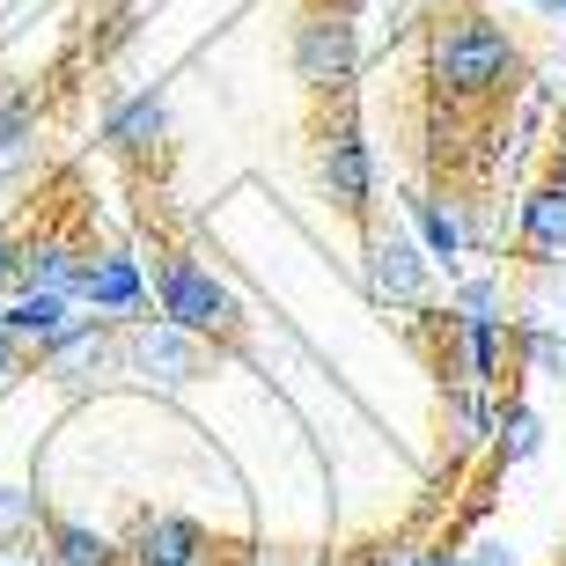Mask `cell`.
<instances>
[{
  "mask_svg": "<svg viewBox=\"0 0 566 566\" xmlns=\"http://www.w3.org/2000/svg\"><path fill=\"white\" fill-rule=\"evenodd\" d=\"M44 552H52V566H118V537L74 523V515H52L44 523Z\"/></svg>",
  "mask_w": 566,
  "mask_h": 566,
  "instance_id": "obj_17",
  "label": "cell"
},
{
  "mask_svg": "<svg viewBox=\"0 0 566 566\" xmlns=\"http://www.w3.org/2000/svg\"><path fill=\"white\" fill-rule=\"evenodd\" d=\"M449 324H507V287L493 273L457 280V294H449Z\"/></svg>",
  "mask_w": 566,
  "mask_h": 566,
  "instance_id": "obj_22",
  "label": "cell"
},
{
  "mask_svg": "<svg viewBox=\"0 0 566 566\" xmlns=\"http://www.w3.org/2000/svg\"><path fill=\"white\" fill-rule=\"evenodd\" d=\"M515 324H545V332H566V265H537L523 287V316Z\"/></svg>",
  "mask_w": 566,
  "mask_h": 566,
  "instance_id": "obj_21",
  "label": "cell"
},
{
  "mask_svg": "<svg viewBox=\"0 0 566 566\" xmlns=\"http://www.w3.org/2000/svg\"><path fill=\"white\" fill-rule=\"evenodd\" d=\"M530 8H545L552 22H566V0H530Z\"/></svg>",
  "mask_w": 566,
  "mask_h": 566,
  "instance_id": "obj_28",
  "label": "cell"
},
{
  "mask_svg": "<svg viewBox=\"0 0 566 566\" xmlns=\"http://www.w3.org/2000/svg\"><path fill=\"white\" fill-rule=\"evenodd\" d=\"M412 243H420L434 265H457L471 251V221H463L457 199H412Z\"/></svg>",
  "mask_w": 566,
  "mask_h": 566,
  "instance_id": "obj_16",
  "label": "cell"
},
{
  "mask_svg": "<svg viewBox=\"0 0 566 566\" xmlns=\"http://www.w3.org/2000/svg\"><path fill=\"white\" fill-rule=\"evenodd\" d=\"M457 566H523V552L507 545V537H479V545H463Z\"/></svg>",
  "mask_w": 566,
  "mask_h": 566,
  "instance_id": "obj_24",
  "label": "cell"
},
{
  "mask_svg": "<svg viewBox=\"0 0 566 566\" xmlns=\"http://www.w3.org/2000/svg\"><path fill=\"white\" fill-rule=\"evenodd\" d=\"M390 566H457V552L449 545H420V552H405V559H390Z\"/></svg>",
  "mask_w": 566,
  "mask_h": 566,
  "instance_id": "obj_25",
  "label": "cell"
},
{
  "mask_svg": "<svg viewBox=\"0 0 566 566\" xmlns=\"http://www.w3.org/2000/svg\"><path fill=\"white\" fill-rule=\"evenodd\" d=\"M316 185H324V199L338 213H354V221L376 207V147H368L360 118L346 111V96H338V111L316 133Z\"/></svg>",
  "mask_w": 566,
  "mask_h": 566,
  "instance_id": "obj_4",
  "label": "cell"
},
{
  "mask_svg": "<svg viewBox=\"0 0 566 566\" xmlns=\"http://www.w3.org/2000/svg\"><path fill=\"white\" fill-rule=\"evenodd\" d=\"M507 354L523 360L530 376H545V382H559V390H566V332H545V324H515V332H507Z\"/></svg>",
  "mask_w": 566,
  "mask_h": 566,
  "instance_id": "obj_20",
  "label": "cell"
},
{
  "mask_svg": "<svg viewBox=\"0 0 566 566\" xmlns=\"http://www.w3.org/2000/svg\"><path fill=\"white\" fill-rule=\"evenodd\" d=\"M38 360H44V376L66 382V390L111 382V376H118V332H111V324H96V316H82V324H74L66 338H52Z\"/></svg>",
  "mask_w": 566,
  "mask_h": 566,
  "instance_id": "obj_9",
  "label": "cell"
},
{
  "mask_svg": "<svg viewBox=\"0 0 566 566\" xmlns=\"http://www.w3.org/2000/svg\"><path fill=\"white\" fill-rule=\"evenodd\" d=\"M22 360H30V354H22V346H15V338H8V332H0V382H15V376H22Z\"/></svg>",
  "mask_w": 566,
  "mask_h": 566,
  "instance_id": "obj_26",
  "label": "cell"
},
{
  "mask_svg": "<svg viewBox=\"0 0 566 566\" xmlns=\"http://www.w3.org/2000/svg\"><path fill=\"white\" fill-rule=\"evenodd\" d=\"M441 420H449V449H457V457H471V449H485V441H493V420H501V412L485 405V390L457 382V390L441 398Z\"/></svg>",
  "mask_w": 566,
  "mask_h": 566,
  "instance_id": "obj_18",
  "label": "cell"
},
{
  "mask_svg": "<svg viewBox=\"0 0 566 566\" xmlns=\"http://www.w3.org/2000/svg\"><path fill=\"white\" fill-rule=\"evenodd\" d=\"M427 82H434L441 104H457V111L501 104L507 88L523 82V38L501 15H479V8L441 15L427 30Z\"/></svg>",
  "mask_w": 566,
  "mask_h": 566,
  "instance_id": "obj_1",
  "label": "cell"
},
{
  "mask_svg": "<svg viewBox=\"0 0 566 566\" xmlns=\"http://www.w3.org/2000/svg\"><path fill=\"white\" fill-rule=\"evenodd\" d=\"M515 251L530 258V273H537V265H566V185H559V177H545V185L523 191Z\"/></svg>",
  "mask_w": 566,
  "mask_h": 566,
  "instance_id": "obj_12",
  "label": "cell"
},
{
  "mask_svg": "<svg viewBox=\"0 0 566 566\" xmlns=\"http://www.w3.org/2000/svg\"><path fill=\"white\" fill-rule=\"evenodd\" d=\"M251 566H265V559H251Z\"/></svg>",
  "mask_w": 566,
  "mask_h": 566,
  "instance_id": "obj_31",
  "label": "cell"
},
{
  "mask_svg": "<svg viewBox=\"0 0 566 566\" xmlns=\"http://www.w3.org/2000/svg\"><path fill=\"white\" fill-rule=\"evenodd\" d=\"M0 566H22V559H0Z\"/></svg>",
  "mask_w": 566,
  "mask_h": 566,
  "instance_id": "obj_30",
  "label": "cell"
},
{
  "mask_svg": "<svg viewBox=\"0 0 566 566\" xmlns=\"http://www.w3.org/2000/svg\"><path fill=\"white\" fill-rule=\"evenodd\" d=\"M118 376L140 382V390H191V382L207 376V338L140 316V324L118 332Z\"/></svg>",
  "mask_w": 566,
  "mask_h": 566,
  "instance_id": "obj_3",
  "label": "cell"
},
{
  "mask_svg": "<svg viewBox=\"0 0 566 566\" xmlns=\"http://www.w3.org/2000/svg\"><path fill=\"white\" fill-rule=\"evenodd\" d=\"M44 493L30 485H0V552H22V545H44Z\"/></svg>",
  "mask_w": 566,
  "mask_h": 566,
  "instance_id": "obj_19",
  "label": "cell"
},
{
  "mask_svg": "<svg viewBox=\"0 0 566 566\" xmlns=\"http://www.w3.org/2000/svg\"><path fill=\"white\" fill-rule=\"evenodd\" d=\"M368 294H376V302H398V310H420L427 294H434V258L405 229L368 235Z\"/></svg>",
  "mask_w": 566,
  "mask_h": 566,
  "instance_id": "obj_8",
  "label": "cell"
},
{
  "mask_svg": "<svg viewBox=\"0 0 566 566\" xmlns=\"http://www.w3.org/2000/svg\"><path fill=\"white\" fill-rule=\"evenodd\" d=\"M147 265L133 251H88V273H82V294L74 302H88L96 310V324H140L147 310Z\"/></svg>",
  "mask_w": 566,
  "mask_h": 566,
  "instance_id": "obj_7",
  "label": "cell"
},
{
  "mask_svg": "<svg viewBox=\"0 0 566 566\" xmlns=\"http://www.w3.org/2000/svg\"><path fill=\"white\" fill-rule=\"evenodd\" d=\"M360 74V30L346 8H316L294 22V82L316 96H354Z\"/></svg>",
  "mask_w": 566,
  "mask_h": 566,
  "instance_id": "obj_5",
  "label": "cell"
},
{
  "mask_svg": "<svg viewBox=\"0 0 566 566\" xmlns=\"http://www.w3.org/2000/svg\"><path fill=\"white\" fill-rule=\"evenodd\" d=\"M38 169V96H0V185H22Z\"/></svg>",
  "mask_w": 566,
  "mask_h": 566,
  "instance_id": "obj_14",
  "label": "cell"
},
{
  "mask_svg": "<svg viewBox=\"0 0 566 566\" xmlns=\"http://www.w3.org/2000/svg\"><path fill=\"white\" fill-rule=\"evenodd\" d=\"M552 177H559V185H566V133H559V169H552Z\"/></svg>",
  "mask_w": 566,
  "mask_h": 566,
  "instance_id": "obj_29",
  "label": "cell"
},
{
  "mask_svg": "<svg viewBox=\"0 0 566 566\" xmlns=\"http://www.w3.org/2000/svg\"><path fill=\"white\" fill-rule=\"evenodd\" d=\"M147 287H155L163 324H177V332H191V338H235V332H243V294L213 273L207 258L169 251L163 265H155Z\"/></svg>",
  "mask_w": 566,
  "mask_h": 566,
  "instance_id": "obj_2",
  "label": "cell"
},
{
  "mask_svg": "<svg viewBox=\"0 0 566 566\" xmlns=\"http://www.w3.org/2000/svg\"><path fill=\"white\" fill-rule=\"evenodd\" d=\"M82 273H88V251L66 229H44L15 251V287H30V294H66V302H74V294H82Z\"/></svg>",
  "mask_w": 566,
  "mask_h": 566,
  "instance_id": "obj_10",
  "label": "cell"
},
{
  "mask_svg": "<svg viewBox=\"0 0 566 566\" xmlns=\"http://www.w3.org/2000/svg\"><path fill=\"white\" fill-rule=\"evenodd\" d=\"M207 552H213L207 523H191L177 507H140L118 530V566H207Z\"/></svg>",
  "mask_w": 566,
  "mask_h": 566,
  "instance_id": "obj_6",
  "label": "cell"
},
{
  "mask_svg": "<svg viewBox=\"0 0 566 566\" xmlns=\"http://www.w3.org/2000/svg\"><path fill=\"white\" fill-rule=\"evenodd\" d=\"M169 140V104L163 88H140V96H118L104 111V147L111 155H126V163H155Z\"/></svg>",
  "mask_w": 566,
  "mask_h": 566,
  "instance_id": "obj_11",
  "label": "cell"
},
{
  "mask_svg": "<svg viewBox=\"0 0 566 566\" xmlns=\"http://www.w3.org/2000/svg\"><path fill=\"white\" fill-rule=\"evenodd\" d=\"M493 449H501V463H530L545 449V420H537L530 405H507L501 420H493Z\"/></svg>",
  "mask_w": 566,
  "mask_h": 566,
  "instance_id": "obj_23",
  "label": "cell"
},
{
  "mask_svg": "<svg viewBox=\"0 0 566 566\" xmlns=\"http://www.w3.org/2000/svg\"><path fill=\"white\" fill-rule=\"evenodd\" d=\"M449 338H457V368L471 390H493L507 368V324H449Z\"/></svg>",
  "mask_w": 566,
  "mask_h": 566,
  "instance_id": "obj_15",
  "label": "cell"
},
{
  "mask_svg": "<svg viewBox=\"0 0 566 566\" xmlns=\"http://www.w3.org/2000/svg\"><path fill=\"white\" fill-rule=\"evenodd\" d=\"M82 302H66V294H30V287H15L8 294V310H0V332L15 338L22 354H44L52 338H66L74 324H82Z\"/></svg>",
  "mask_w": 566,
  "mask_h": 566,
  "instance_id": "obj_13",
  "label": "cell"
},
{
  "mask_svg": "<svg viewBox=\"0 0 566 566\" xmlns=\"http://www.w3.org/2000/svg\"><path fill=\"white\" fill-rule=\"evenodd\" d=\"M15 251H22V243L0 229V287H15Z\"/></svg>",
  "mask_w": 566,
  "mask_h": 566,
  "instance_id": "obj_27",
  "label": "cell"
}]
</instances>
